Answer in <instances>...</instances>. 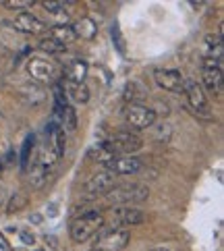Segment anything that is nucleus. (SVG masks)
I'll use <instances>...</instances> for the list:
<instances>
[{"instance_id":"nucleus-19","label":"nucleus","mask_w":224,"mask_h":251,"mask_svg":"<svg viewBox=\"0 0 224 251\" xmlns=\"http://www.w3.org/2000/svg\"><path fill=\"white\" fill-rule=\"evenodd\" d=\"M85 77H87V65L83 60H73L67 69V81H73V83H85Z\"/></svg>"},{"instance_id":"nucleus-13","label":"nucleus","mask_w":224,"mask_h":251,"mask_svg":"<svg viewBox=\"0 0 224 251\" xmlns=\"http://www.w3.org/2000/svg\"><path fill=\"white\" fill-rule=\"evenodd\" d=\"M46 135H48V143L52 146V150L58 154V158L65 154V148H67V137H65V129L62 125L56 123V121H50L48 127H46Z\"/></svg>"},{"instance_id":"nucleus-15","label":"nucleus","mask_w":224,"mask_h":251,"mask_svg":"<svg viewBox=\"0 0 224 251\" xmlns=\"http://www.w3.org/2000/svg\"><path fill=\"white\" fill-rule=\"evenodd\" d=\"M71 27H73L75 38H81V40H94L98 35V23L94 19H89V17H83V19L75 21Z\"/></svg>"},{"instance_id":"nucleus-25","label":"nucleus","mask_w":224,"mask_h":251,"mask_svg":"<svg viewBox=\"0 0 224 251\" xmlns=\"http://www.w3.org/2000/svg\"><path fill=\"white\" fill-rule=\"evenodd\" d=\"M62 129H69V131L77 129V114H75V108L71 104L62 110Z\"/></svg>"},{"instance_id":"nucleus-12","label":"nucleus","mask_w":224,"mask_h":251,"mask_svg":"<svg viewBox=\"0 0 224 251\" xmlns=\"http://www.w3.org/2000/svg\"><path fill=\"white\" fill-rule=\"evenodd\" d=\"M13 25H15V29L17 31H23V33H42L44 29H46V23H44L42 19H38L33 13H29V11H25V13H19L15 17V21H13Z\"/></svg>"},{"instance_id":"nucleus-11","label":"nucleus","mask_w":224,"mask_h":251,"mask_svg":"<svg viewBox=\"0 0 224 251\" xmlns=\"http://www.w3.org/2000/svg\"><path fill=\"white\" fill-rule=\"evenodd\" d=\"M112 175H137L143 170V162L135 156H116L112 162L106 164Z\"/></svg>"},{"instance_id":"nucleus-31","label":"nucleus","mask_w":224,"mask_h":251,"mask_svg":"<svg viewBox=\"0 0 224 251\" xmlns=\"http://www.w3.org/2000/svg\"><path fill=\"white\" fill-rule=\"evenodd\" d=\"M29 220H31L33 224H42V216H40V214H31Z\"/></svg>"},{"instance_id":"nucleus-3","label":"nucleus","mask_w":224,"mask_h":251,"mask_svg":"<svg viewBox=\"0 0 224 251\" xmlns=\"http://www.w3.org/2000/svg\"><path fill=\"white\" fill-rule=\"evenodd\" d=\"M183 94L187 98V106H189V110L197 116V119H203V121L212 119V108H210V102H208V98H205V92H203L201 83L185 81Z\"/></svg>"},{"instance_id":"nucleus-1","label":"nucleus","mask_w":224,"mask_h":251,"mask_svg":"<svg viewBox=\"0 0 224 251\" xmlns=\"http://www.w3.org/2000/svg\"><path fill=\"white\" fill-rule=\"evenodd\" d=\"M104 226H106V218L102 216L100 210L81 212L71 222V239L77 241V243H85V241L94 239Z\"/></svg>"},{"instance_id":"nucleus-22","label":"nucleus","mask_w":224,"mask_h":251,"mask_svg":"<svg viewBox=\"0 0 224 251\" xmlns=\"http://www.w3.org/2000/svg\"><path fill=\"white\" fill-rule=\"evenodd\" d=\"M33 143H35V137L27 135L25 141H23V148H21V170H25V173H27V166H29V160H31Z\"/></svg>"},{"instance_id":"nucleus-28","label":"nucleus","mask_w":224,"mask_h":251,"mask_svg":"<svg viewBox=\"0 0 224 251\" xmlns=\"http://www.w3.org/2000/svg\"><path fill=\"white\" fill-rule=\"evenodd\" d=\"M65 0H44L42 6H44V11L46 13H52V15H58L62 13V8H65Z\"/></svg>"},{"instance_id":"nucleus-16","label":"nucleus","mask_w":224,"mask_h":251,"mask_svg":"<svg viewBox=\"0 0 224 251\" xmlns=\"http://www.w3.org/2000/svg\"><path fill=\"white\" fill-rule=\"evenodd\" d=\"M48 38L56 40L58 44H62V46H69V44H73L77 38L73 33V27L67 23H58V25H52V27L48 29Z\"/></svg>"},{"instance_id":"nucleus-29","label":"nucleus","mask_w":224,"mask_h":251,"mask_svg":"<svg viewBox=\"0 0 224 251\" xmlns=\"http://www.w3.org/2000/svg\"><path fill=\"white\" fill-rule=\"evenodd\" d=\"M112 42H114L116 50H119L123 56L127 54V48H124V42H123V35H121V27H119V23H114V25H112Z\"/></svg>"},{"instance_id":"nucleus-34","label":"nucleus","mask_w":224,"mask_h":251,"mask_svg":"<svg viewBox=\"0 0 224 251\" xmlns=\"http://www.w3.org/2000/svg\"><path fill=\"white\" fill-rule=\"evenodd\" d=\"M92 251H98V249H92Z\"/></svg>"},{"instance_id":"nucleus-18","label":"nucleus","mask_w":224,"mask_h":251,"mask_svg":"<svg viewBox=\"0 0 224 251\" xmlns=\"http://www.w3.org/2000/svg\"><path fill=\"white\" fill-rule=\"evenodd\" d=\"M46 181H48V168L33 162L29 173H27V183L33 187V189H40V187L46 185Z\"/></svg>"},{"instance_id":"nucleus-9","label":"nucleus","mask_w":224,"mask_h":251,"mask_svg":"<svg viewBox=\"0 0 224 251\" xmlns=\"http://www.w3.org/2000/svg\"><path fill=\"white\" fill-rule=\"evenodd\" d=\"M114 185H116V178H114V175L110 173V170H100V173H94L83 183V193L89 195V197L106 195Z\"/></svg>"},{"instance_id":"nucleus-27","label":"nucleus","mask_w":224,"mask_h":251,"mask_svg":"<svg viewBox=\"0 0 224 251\" xmlns=\"http://www.w3.org/2000/svg\"><path fill=\"white\" fill-rule=\"evenodd\" d=\"M35 4V0H4L2 6L8 8V11H21L25 13V8H29Z\"/></svg>"},{"instance_id":"nucleus-24","label":"nucleus","mask_w":224,"mask_h":251,"mask_svg":"<svg viewBox=\"0 0 224 251\" xmlns=\"http://www.w3.org/2000/svg\"><path fill=\"white\" fill-rule=\"evenodd\" d=\"M201 69H218L222 71V52H208L201 58Z\"/></svg>"},{"instance_id":"nucleus-33","label":"nucleus","mask_w":224,"mask_h":251,"mask_svg":"<svg viewBox=\"0 0 224 251\" xmlns=\"http://www.w3.org/2000/svg\"><path fill=\"white\" fill-rule=\"evenodd\" d=\"M151 251H170L168 247H156V249H151Z\"/></svg>"},{"instance_id":"nucleus-20","label":"nucleus","mask_w":224,"mask_h":251,"mask_svg":"<svg viewBox=\"0 0 224 251\" xmlns=\"http://www.w3.org/2000/svg\"><path fill=\"white\" fill-rule=\"evenodd\" d=\"M89 156H92V160H96V162H100V164H108V162H112V160L116 158L114 156V151L108 148V143H106V141H100V143H98V146L92 150V151H89Z\"/></svg>"},{"instance_id":"nucleus-32","label":"nucleus","mask_w":224,"mask_h":251,"mask_svg":"<svg viewBox=\"0 0 224 251\" xmlns=\"http://www.w3.org/2000/svg\"><path fill=\"white\" fill-rule=\"evenodd\" d=\"M0 249H8V243L4 241V237H2V232H0Z\"/></svg>"},{"instance_id":"nucleus-35","label":"nucleus","mask_w":224,"mask_h":251,"mask_svg":"<svg viewBox=\"0 0 224 251\" xmlns=\"http://www.w3.org/2000/svg\"><path fill=\"white\" fill-rule=\"evenodd\" d=\"M0 168H2V166H0Z\"/></svg>"},{"instance_id":"nucleus-5","label":"nucleus","mask_w":224,"mask_h":251,"mask_svg":"<svg viewBox=\"0 0 224 251\" xmlns=\"http://www.w3.org/2000/svg\"><path fill=\"white\" fill-rule=\"evenodd\" d=\"M94 239H96L94 249L98 251H123L129 245L131 235L127 228H102Z\"/></svg>"},{"instance_id":"nucleus-30","label":"nucleus","mask_w":224,"mask_h":251,"mask_svg":"<svg viewBox=\"0 0 224 251\" xmlns=\"http://www.w3.org/2000/svg\"><path fill=\"white\" fill-rule=\"evenodd\" d=\"M21 239H23V243H27V245H33L35 243V237L31 235L29 230H21Z\"/></svg>"},{"instance_id":"nucleus-8","label":"nucleus","mask_w":224,"mask_h":251,"mask_svg":"<svg viewBox=\"0 0 224 251\" xmlns=\"http://www.w3.org/2000/svg\"><path fill=\"white\" fill-rule=\"evenodd\" d=\"M27 73L33 81H38V83H52L58 75V69L52 60L44 58V56H35L27 62Z\"/></svg>"},{"instance_id":"nucleus-10","label":"nucleus","mask_w":224,"mask_h":251,"mask_svg":"<svg viewBox=\"0 0 224 251\" xmlns=\"http://www.w3.org/2000/svg\"><path fill=\"white\" fill-rule=\"evenodd\" d=\"M156 83L166 89V92H174V94H181L185 89V77L181 71L176 69H158L154 73Z\"/></svg>"},{"instance_id":"nucleus-14","label":"nucleus","mask_w":224,"mask_h":251,"mask_svg":"<svg viewBox=\"0 0 224 251\" xmlns=\"http://www.w3.org/2000/svg\"><path fill=\"white\" fill-rule=\"evenodd\" d=\"M201 87H205L208 92L220 96L222 94V87H224V75L222 71L218 69H201ZM203 89V92H205Z\"/></svg>"},{"instance_id":"nucleus-17","label":"nucleus","mask_w":224,"mask_h":251,"mask_svg":"<svg viewBox=\"0 0 224 251\" xmlns=\"http://www.w3.org/2000/svg\"><path fill=\"white\" fill-rule=\"evenodd\" d=\"M65 94L71 98L75 104H85L89 100V89L85 83H73V81H65Z\"/></svg>"},{"instance_id":"nucleus-7","label":"nucleus","mask_w":224,"mask_h":251,"mask_svg":"<svg viewBox=\"0 0 224 251\" xmlns=\"http://www.w3.org/2000/svg\"><path fill=\"white\" fill-rule=\"evenodd\" d=\"M146 218L148 216L141 210L124 205V208H114V212L106 220V224H110L108 228H127V226H139V224L146 222Z\"/></svg>"},{"instance_id":"nucleus-2","label":"nucleus","mask_w":224,"mask_h":251,"mask_svg":"<svg viewBox=\"0 0 224 251\" xmlns=\"http://www.w3.org/2000/svg\"><path fill=\"white\" fill-rule=\"evenodd\" d=\"M149 197V189L141 183H131V185H114L112 189L104 195V200L110 205H119V208H124V205L131 203H141Z\"/></svg>"},{"instance_id":"nucleus-26","label":"nucleus","mask_w":224,"mask_h":251,"mask_svg":"<svg viewBox=\"0 0 224 251\" xmlns=\"http://www.w3.org/2000/svg\"><path fill=\"white\" fill-rule=\"evenodd\" d=\"M29 203V197L25 193H15L11 197V201H8V214H15V212H21L25 205Z\"/></svg>"},{"instance_id":"nucleus-6","label":"nucleus","mask_w":224,"mask_h":251,"mask_svg":"<svg viewBox=\"0 0 224 251\" xmlns=\"http://www.w3.org/2000/svg\"><path fill=\"white\" fill-rule=\"evenodd\" d=\"M124 123L129 125L131 129H149L151 125L156 123V112L149 108V106L143 104H129L124 108Z\"/></svg>"},{"instance_id":"nucleus-4","label":"nucleus","mask_w":224,"mask_h":251,"mask_svg":"<svg viewBox=\"0 0 224 251\" xmlns=\"http://www.w3.org/2000/svg\"><path fill=\"white\" fill-rule=\"evenodd\" d=\"M108 143V148L114 151V156H129L135 154L143 148V139L133 131H114L108 139H104Z\"/></svg>"},{"instance_id":"nucleus-23","label":"nucleus","mask_w":224,"mask_h":251,"mask_svg":"<svg viewBox=\"0 0 224 251\" xmlns=\"http://www.w3.org/2000/svg\"><path fill=\"white\" fill-rule=\"evenodd\" d=\"M40 50L42 52H48V54H62V52L67 50V46H62V44H58L56 40H52V38H42L40 40Z\"/></svg>"},{"instance_id":"nucleus-21","label":"nucleus","mask_w":224,"mask_h":251,"mask_svg":"<svg viewBox=\"0 0 224 251\" xmlns=\"http://www.w3.org/2000/svg\"><path fill=\"white\" fill-rule=\"evenodd\" d=\"M143 96H146V92H143V87L137 81H131L124 87V102L127 104H141Z\"/></svg>"}]
</instances>
